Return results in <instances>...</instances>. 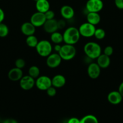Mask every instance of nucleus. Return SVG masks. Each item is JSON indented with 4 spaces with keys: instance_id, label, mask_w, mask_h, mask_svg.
Listing matches in <instances>:
<instances>
[{
    "instance_id": "1",
    "label": "nucleus",
    "mask_w": 123,
    "mask_h": 123,
    "mask_svg": "<svg viewBox=\"0 0 123 123\" xmlns=\"http://www.w3.org/2000/svg\"><path fill=\"white\" fill-rule=\"evenodd\" d=\"M80 36L78 29L74 26L66 28L63 34V42L66 44H72V45H74L79 41Z\"/></svg>"
},
{
    "instance_id": "2",
    "label": "nucleus",
    "mask_w": 123,
    "mask_h": 123,
    "mask_svg": "<svg viewBox=\"0 0 123 123\" xmlns=\"http://www.w3.org/2000/svg\"><path fill=\"white\" fill-rule=\"evenodd\" d=\"M84 54L90 59H96L101 54V48L99 44L90 42L87 43L83 48Z\"/></svg>"
},
{
    "instance_id": "3",
    "label": "nucleus",
    "mask_w": 123,
    "mask_h": 123,
    "mask_svg": "<svg viewBox=\"0 0 123 123\" xmlns=\"http://www.w3.org/2000/svg\"><path fill=\"white\" fill-rule=\"evenodd\" d=\"M59 54L62 60L69 61L73 59L76 55L77 50L75 48L72 44H66L62 46L60 51L59 52Z\"/></svg>"
},
{
    "instance_id": "4",
    "label": "nucleus",
    "mask_w": 123,
    "mask_h": 123,
    "mask_svg": "<svg viewBox=\"0 0 123 123\" xmlns=\"http://www.w3.org/2000/svg\"><path fill=\"white\" fill-rule=\"evenodd\" d=\"M35 48L37 54L42 57H47L48 55L51 54L53 50L51 43L47 40L39 41Z\"/></svg>"
},
{
    "instance_id": "5",
    "label": "nucleus",
    "mask_w": 123,
    "mask_h": 123,
    "mask_svg": "<svg viewBox=\"0 0 123 123\" xmlns=\"http://www.w3.org/2000/svg\"><path fill=\"white\" fill-rule=\"evenodd\" d=\"M96 28L95 25L89 22H85L82 24L78 28L81 36L86 38H89L94 36V33Z\"/></svg>"
},
{
    "instance_id": "6",
    "label": "nucleus",
    "mask_w": 123,
    "mask_h": 123,
    "mask_svg": "<svg viewBox=\"0 0 123 123\" xmlns=\"http://www.w3.org/2000/svg\"><path fill=\"white\" fill-rule=\"evenodd\" d=\"M35 85L39 90L41 91H46L52 85L51 79L45 75L39 76L35 81Z\"/></svg>"
},
{
    "instance_id": "7",
    "label": "nucleus",
    "mask_w": 123,
    "mask_h": 123,
    "mask_svg": "<svg viewBox=\"0 0 123 123\" xmlns=\"http://www.w3.org/2000/svg\"><path fill=\"white\" fill-rule=\"evenodd\" d=\"M104 4L102 0H88L86 4V8L88 12H97L103 8Z\"/></svg>"
},
{
    "instance_id": "8",
    "label": "nucleus",
    "mask_w": 123,
    "mask_h": 123,
    "mask_svg": "<svg viewBox=\"0 0 123 123\" xmlns=\"http://www.w3.org/2000/svg\"><path fill=\"white\" fill-rule=\"evenodd\" d=\"M62 58L59 53H53L47 56L46 63L49 68H54L59 67L62 62Z\"/></svg>"
},
{
    "instance_id": "9",
    "label": "nucleus",
    "mask_w": 123,
    "mask_h": 123,
    "mask_svg": "<svg viewBox=\"0 0 123 123\" xmlns=\"http://www.w3.org/2000/svg\"><path fill=\"white\" fill-rule=\"evenodd\" d=\"M47 20L44 13L37 12L32 14L30 18V22L36 27L43 26Z\"/></svg>"
},
{
    "instance_id": "10",
    "label": "nucleus",
    "mask_w": 123,
    "mask_h": 123,
    "mask_svg": "<svg viewBox=\"0 0 123 123\" xmlns=\"http://www.w3.org/2000/svg\"><path fill=\"white\" fill-rule=\"evenodd\" d=\"M19 84L22 90L28 91L32 89L35 85L34 79L30 75L23 76L19 80Z\"/></svg>"
},
{
    "instance_id": "11",
    "label": "nucleus",
    "mask_w": 123,
    "mask_h": 123,
    "mask_svg": "<svg viewBox=\"0 0 123 123\" xmlns=\"http://www.w3.org/2000/svg\"><path fill=\"white\" fill-rule=\"evenodd\" d=\"M101 73V68L97 63L92 62L88 66V74L91 79H95L98 78Z\"/></svg>"
},
{
    "instance_id": "12",
    "label": "nucleus",
    "mask_w": 123,
    "mask_h": 123,
    "mask_svg": "<svg viewBox=\"0 0 123 123\" xmlns=\"http://www.w3.org/2000/svg\"><path fill=\"white\" fill-rule=\"evenodd\" d=\"M123 97L118 91H113L107 95V100L113 105H119L123 100Z\"/></svg>"
},
{
    "instance_id": "13",
    "label": "nucleus",
    "mask_w": 123,
    "mask_h": 123,
    "mask_svg": "<svg viewBox=\"0 0 123 123\" xmlns=\"http://www.w3.org/2000/svg\"><path fill=\"white\" fill-rule=\"evenodd\" d=\"M43 26L45 31L47 33L49 34L55 32L59 29L58 28L57 21L54 19L46 20L45 22L43 24Z\"/></svg>"
},
{
    "instance_id": "14",
    "label": "nucleus",
    "mask_w": 123,
    "mask_h": 123,
    "mask_svg": "<svg viewBox=\"0 0 123 123\" xmlns=\"http://www.w3.org/2000/svg\"><path fill=\"white\" fill-rule=\"evenodd\" d=\"M22 76L23 72L22 69L16 67L10 70L8 73V79L13 82L19 81Z\"/></svg>"
},
{
    "instance_id": "15",
    "label": "nucleus",
    "mask_w": 123,
    "mask_h": 123,
    "mask_svg": "<svg viewBox=\"0 0 123 123\" xmlns=\"http://www.w3.org/2000/svg\"><path fill=\"white\" fill-rule=\"evenodd\" d=\"M22 33L26 36L34 35L36 31V26H34L30 22L24 23L20 26Z\"/></svg>"
},
{
    "instance_id": "16",
    "label": "nucleus",
    "mask_w": 123,
    "mask_h": 123,
    "mask_svg": "<svg viewBox=\"0 0 123 123\" xmlns=\"http://www.w3.org/2000/svg\"><path fill=\"white\" fill-rule=\"evenodd\" d=\"M74 10L72 7L68 5L62 6L60 8V14L66 20L72 19L74 16Z\"/></svg>"
},
{
    "instance_id": "17",
    "label": "nucleus",
    "mask_w": 123,
    "mask_h": 123,
    "mask_svg": "<svg viewBox=\"0 0 123 123\" xmlns=\"http://www.w3.org/2000/svg\"><path fill=\"white\" fill-rule=\"evenodd\" d=\"M52 85L56 88H62L66 84V78L62 74H56L51 79Z\"/></svg>"
},
{
    "instance_id": "18",
    "label": "nucleus",
    "mask_w": 123,
    "mask_h": 123,
    "mask_svg": "<svg viewBox=\"0 0 123 123\" xmlns=\"http://www.w3.org/2000/svg\"><path fill=\"white\" fill-rule=\"evenodd\" d=\"M97 62L101 68H106L110 64V58L109 56L105 55L104 54H101L97 58Z\"/></svg>"
},
{
    "instance_id": "19",
    "label": "nucleus",
    "mask_w": 123,
    "mask_h": 123,
    "mask_svg": "<svg viewBox=\"0 0 123 123\" xmlns=\"http://www.w3.org/2000/svg\"><path fill=\"white\" fill-rule=\"evenodd\" d=\"M50 4L48 0H38L36 2V8L37 12L45 13L49 10Z\"/></svg>"
},
{
    "instance_id": "20",
    "label": "nucleus",
    "mask_w": 123,
    "mask_h": 123,
    "mask_svg": "<svg viewBox=\"0 0 123 123\" xmlns=\"http://www.w3.org/2000/svg\"><path fill=\"white\" fill-rule=\"evenodd\" d=\"M86 18L88 22L95 26L98 25L101 21V16L97 12H88Z\"/></svg>"
},
{
    "instance_id": "21",
    "label": "nucleus",
    "mask_w": 123,
    "mask_h": 123,
    "mask_svg": "<svg viewBox=\"0 0 123 123\" xmlns=\"http://www.w3.org/2000/svg\"><path fill=\"white\" fill-rule=\"evenodd\" d=\"M51 40L55 44H60L62 42H63V34L57 31L53 32L51 34Z\"/></svg>"
},
{
    "instance_id": "22",
    "label": "nucleus",
    "mask_w": 123,
    "mask_h": 123,
    "mask_svg": "<svg viewBox=\"0 0 123 123\" xmlns=\"http://www.w3.org/2000/svg\"><path fill=\"white\" fill-rule=\"evenodd\" d=\"M25 42L29 47L35 48L38 43L39 40L36 36L34 35H31V36H27Z\"/></svg>"
},
{
    "instance_id": "23",
    "label": "nucleus",
    "mask_w": 123,
    "mask_h": 123,
    "mask_svg": "<svg viewBox=\"0 0 123 123\" xmlns=\"http://www.w3.org/2000/svg\"><path fill=\"white\" fill-rule=\"evenodd\" d=\"M97 118L93 115H87L80 120V123H98Z\"/></svg>"
},
{
    "instance_id": "24",
    "label": "nucleus",
    "mask_w": 123,
    "mask_h": 123,
    "mask_svg": "<svg viewBox=\"0 0 123 123\" xmlns=\"http://www.w3.org/2000/svg\"><path fill=\"white\" fill-rule=\"evenodd\" d=\"M28 74L30 76L33 78L34 79L37 78L39 76L40 70L38 67L36 66H32L29 68Z\"/></svg>"
},
{
    "instance_id": "25",
    "label": "nucleus",
    "mask_w": 123,
    "mask_h": 123,
    "mask_svg": "<svg viewBox=\"0 0 123 123\" xmlns=\"http://www.w3.org/2000/svg\"><path fill=\"white\" fill-rule=\"evenodd\" d=\"M9 32V29L7 25L3 24L2 22L0 23V37H6Z\"/></svg>"
},
{
    "instance_id": "26",
    "label": "nucleus",
    "mask_w": 123,
    "mask_h": 123,
    "mask_svg": "<svg viewBox=\"0 0 123 123\" xmlns=\"http://www.w3.org/2000/svg\"><path fill=\"white\" fill-rule=\"evenodd\" d=\"M95 38L98 40H102L106 36V32L102 28H97L95 30L94 36Z\"/></svg>"
},
{
    "instance_id": "27",
    "label": "nucleus",
    "mask_w": 123,
    "mask_h": 123,
    "mask_svg": "<svg viewBox=\"0 0 123 123\" xmlns=\"http://www.w3.org/2000/svg\"><path fill=\"white\" fill-rule=\"evenodd\" d=\"M47 95L49 97H54V96H55L57 93V90H56V88L53 86V85L50 86V87L48 88L47 90Z\"/></svg>"
},
{
    "instance_id": "28",
    "label": "nucleus",
    "mask_w": 123,
    "mask_h": 123,
    "mask_svg": "<svg viewBox=\"0 0 123 123\" xmlns=\"http://www.w3.org/2000/svg\"><path fill=\"white\" fill-rule=\"evenodd\" d=\"M15 66L16 67H18V68H24L25 66V61L24 59L22 58H18L15 61Z\"/></svg>"
},
{
    "instance_id": "29",
    "label": "nucleus",
    "mask_w": 123,
    "mask_h": 123,
    "mask_svg": "<svg viewBox=\"0 0 123 123\" xmlns=\"http://www.w3.org/2000/svg\"><path fill=\"white\" fill-rule=\"evenodd\" d=\"M45 16V18L47 19V20H49V19H54V16H55V13L53 11L48 10L47 12H46L45 13H44Z\"/></svg>"
},
{
    "instance_id": "30",
    "label": "nucleus",
    "mask_w": 123,
    "mask_h": 123,
    "mask_svg": "<svg viewBox=\"0 0 123 123\" xmlns=\"http://www.w3.org/2000/svg\"><path fill=\"white\" fill-rule=\"evenodd\" d=\"M113 49L112 46H107L105 48V49H104V54L105 55H107V56H110L111 55L113 54Z\"/></svg>"
},
{
    "instance_id": "31",
    "label": "nucleus",
    "mask_w": 123,
    "mask_h": 123,
    "mask_svg": "<svg viewBox=\"0 0 123 123\" xmlns=\"http://www.w3.org/2000/svg\"><path fill=\"white\" fill-rule=\"evenodd\" d=\"M116 7L121 10H123V0H115Z\"/></svg>"
},
{
    "instance_id": "32",
    "label": "nucleus",
    "mask_w": 123,
    "mask_h": 123,
    "mask_svg": "<svg viewBox=\"0 0 123 123\" xmlns=\"http://www.w3.org/2000/svg\"><path fill=\"white\" fill-rule=\"evenodd\" d=\"M57 25L59 29L64 28L65 26H66V22L63 19H60L59 21H57Z\"/></svg>"
},
{
    "instance_id": "33",
    "label": "nucleus",
    "mask_w": 123,
    "mask_h": 123,
    "mask_svg": "<svg viewBox=\"0 0 123 123\" xmlns=\"http://www.w3.org/2000/svg\"><path fill=\"white\" fill-rule=\"evenodd\" d=\"M68 123H80V120L75 117L71 118L68 121Z\"/></svg>"
},
{
    "instance_id": "34",
    "label": "nucleus",
    "mask_w": 123,
    "mask_h": 123,
    "mask_svg": "<svg viewBox=\"0 0 123 123\" xmlns=\"http://www.w3.org/2000/svg\"><path fill=\"white\" fill-rule=\"evenodd\" d=\"M5 18V13L3 10L0 8V23L2 22Z\"/></svg>"
},
{
    "instance_id": "35",
    "label": "nucleus",
    "mask_w": 123,
    "mask_h": 123,
    "mask_svg": "<svg viewBox=\"0 0 123 123\" xmlns=\"http://www.w3.org/2000/svg\"><path fill=\"white\" fill-rule=\"evenodd\" d=\"M118 91L120 92V94L123 97V82L121 83V84L119 85V88H118Z\"/></svg>"
},
{
    "instance_id": "36",
    "label": "nucleus",
    "mask_w": 123,
    "mask_h": 123,
    "mask_svg": "<svg viewBox=\"0 0 123 123\" xmlns=\"http://www.w3.org/2000/svg\"><path fill=\"white\" fill-rule=\"evenodd\" d=\"M61 48H62V46L60 45V44H55V45L54 46V50H55V52H57L58 53L59 51H60Z\"/></svg>"
},
{
    "instance_id": "37",
    "label": "nucleus",
    "mask_w": 123,
    "mask_h": 123,
    "mask_svg": "<svg viewBox=\"0 0 123 123\" xmlns=\"http://www.w3.org/2000/svg\"><path fill=\"white\" fill-rule=\"evenodd\" d=\"M4 123H16L17 121H15L14 120H12V119H9V120H7L6 121H4Z\"/></svg>"
},
{
    "instance_id": "38",
    "label": "nucleus",
    "mask_w": 123,
    "mask_h": 123,
    "mask_svg": "<svg viewBox=\"0 0 123 123\" xmlns=\"http://www.w3.org/2000/svg\"><path fill=\"white\" fill-rule=\"evenodd\" d=\"M34 1L35 2H36V1H38V0H34Z\"/></svg>"
}]
</instances>
